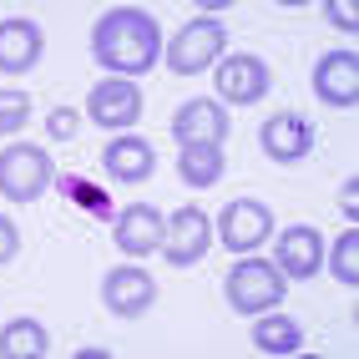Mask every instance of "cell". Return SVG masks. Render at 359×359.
<instances>
[{"label":"cell","instance_id":"obj_13","mask_svg":"<svg viewBox=\"0 0 359 359\" xmlns=\"http://www.w3.org/2000/svg\"><path fill=\"white\" fill-rule=\"evenodd\" d=\"M46 51V36L31 15H11L0 20V71L6 76H20V71H31Z\"/></svg>","mask_w":359,"mask_h":359},{"label":"cell","instance_id":"obj_10","mask_svg":"<svg viewBox=\"0 0 359 359\" xmlns=\"http://www.w3.org/2000/svg\"><path fill=\"white\" fill-rule=\"evenodd\" d=\"M116 228H111V243L122 248L127 258H147V253H157L162 248V233H167V218L157 208H147V203H132V208H122L111 218Z\"/></svg>","mask_w":359,"mask_h":359},{"label":"cell","instance_id":"obj_6","mask_svg":"<svg viewBox=\"0 0 359 359\" xmlns=\"http://www.w3.org/2000/svg\"><path fill=\"white\" fill-rule=\"evenodd\" d=\"M208 243H212V218L203 208H177L162 233V258L177 263V269H193V263H203Z\"/></svg>","mask_w":359,"mask_h":359},{"label":"cell","instance_id":"obj_23","mask_svg":"<svg viewBox=\"0 0 359 359\" xmlns=\"http://www.w3.org/2000/svg\"><path fill=\"white\" fill-rule=\"evenodd\" d=\"M324 15H329L339 31H354V26H359V11L349 6V0H324Z\"/></svg>","mask_w":359,"mask_h":359},{"label":"cell","instance_id":"obj_11","mask_svg":"<svg viewBox=\"0 0 359 359\" xmlns=\"http://www.w3.org/2000/svg\"><path fill=\"white\" fill-rule=\"evenodd\" d=\"M269 61L263 56H248V51H238L228 61H218V97L223 102H263L269 97Z\"/></svg>","mask_w":359,"mask_h":359},{"label":"cell","instance_id":"obj_20","mask_svg":"<svg viewBox=\"0 0 359 359\" xmlns=\"http://www.w3.org/2000/svg\"><path fill=\"white\" fill-rule=\"evenodd\" d=\"M56 187H61V198H66L71 208L91 212V218H102V223H111V218H116V208H111V198H107V187L86 182L81 172H66V177H56Z\"/></svg>","mask_w":359,"mask_h":359},{"label":"cell","instance_id":"obj_9","mask_svg":"<svg viewBox=\"0 0 359 359\" xmlns=\"http://www.w3.org/2000/svg\"><path fill=\"white\" fill-rule=\"evenodd\" d=\"M258 142H263V152H269L273 162H304L309 152H314V122L309 116H299V111H273L269 122H263V132H258Z\"/></svg>","mask_w":359,"mask_h":359},{"label":"cell","instance_id":"obj_21","mask_svg":"<svg viewBox=\"0 0 359 359\" xmlns=\"http://www.w3.org/2000/svg\"><path fill=\"white\" fill-rule=\"evenodd\" d=\"M329 273L339 278V283H359V228H344L339 233V243H334V253H329Z\"/></svg>","mask_w":359,"mask_h":359},{"label":"cell","instance_id":"obj_16","mask_svg":"<svg viewBox=\"0 0 359 359\" xmlns=\"http://www.w3.org/2000/svg\"><path fill=\"white\" fill-rule=\"evenodd\" d=\"M102 167H107L111 182H147L152 167H157V152H152L147 137H116V142H107Z\"/></svg>","mask_w":359,"mask_h":359},{"label":"cell","instance_id":"obj_18","mask_svg":"<svg viewBox=\"0 0 359 359\" xmlns=\"http://www.w3.org/2000/svg\"><path fill=\"white\" fill-rule=\"evenodd\" d=\"M253 344L263 354H299L304 349V329H299V319L269 309V314H258V324H253Z\"/></svg>","mask_w":359,"mask_h":359},{"label":"cell","instance_id":"obj_15","mask_svg":"<svg viewBox=\"0 0 359 359\" xmlns=\"http://www.w3.org/2000/svg\"><path fill=\"white\" fill-rule=\"evenodd\" d=\"M172 137L177 142H208V147H223L228 137V111L218 102H182L177 116H172Z\"/></svg>","mask_w":359,"mask_h":359},{"label":"cell","instance_id":"obj_5","mask_svg":"<svg viewBox=\"0 0 359 359\" xmlns=\"http://www.w3.org/2000/svg\"><path fill=\"white\" fill-rule=\"evenodd\" d=\"M218 238H223V248H233L238 258H243V253H253L258 243L273 238V212L258 198H233L218 212Z\"/></svg>","mask_w":359,"mask_h":359},{"label":"cell","instance_id":"obj_8","mask_svg":"<svg viewBox=\"0 0 359 359\" xmlns=\"http://www.w3.org/2000/svg\"><path fill=\"white\" fill-rule=\"evenodd\" d=\"M102 304L111 309L116 319H142V314L157 304V283H152V273H142V269H132V263H122V269H111V273L102 278Z\"/></svg>","mask_w":359,"mask_h":359},{"label":"cell","instance_id":"obj_17","mask_svg":"<svg viewBox=\"0 0 359 359\" xmlns=\"http://www.w3.org/2000/svg\"><path fill=\"white\" fill-rule=\"evenodd\" d=\"M177 177L187 187H212L223 177V147H208V142H182L177 147Z\"/></svg>","mask_w":359,"mask_h":359},{"label":"cell","instance_id":"obj_26","mask_svg":"<svg viewBox=\"0 0 359 359\" xmlns=\"http://www.w3.org/2000/svg\"><path fill=\"white\" fill-rule=\"evenodd\" d=\"M339 208H344V218H349V223L359 218V193H354V182H344V187H339Z\"/></svg>","mask_w":359,"mask_h":359},{"label":"cell","instance_id":"obj_7","mask_svg":"<svg viewBox=\"0 0 359 359\" xmlns=\"http://www.w3.org/2000/svg\"><path fill=\"white\" fill-rule=\"evenodd\" d=\"M86 116L97 127H107V132H127V127H137V116H142V91L132 81H122V76H107V81L91 86Z\"/></svg>","mask_w":359,"mask_h":359},{"label":"cell","instance_id":"obj_3","mask_svg":"<svg viewBox=\"0 0 359 359\" xmlns=\"http://www.w3.org/2000/svg\"><path fill=\"white\" fill-rule=\"evenodd\" d=\"M223 46H228V26L212 11H198L172 41H167V66H172L177 76H198L203 66H212L223 56Z\"/></svg>","mask_w":359,"mask_h":359},{"label":"cell","instance_id":"obj_12","mask_svg":"<svg viewBox=\"0 0 359 359\" xmlns=\"http://www.w3.org/2000/svg\"><path fill=\"white\" fill-rule=\"evenodd\" d=\"M314 91L324 107H354L359 97V61L354 51H324L314 61Z\"/></svg>","mask_w":359,"mask_h":359},{"label":"cell","instance_id":"obj_22","mask_svg":"<svg viewBox=\"0 0 359 359\" xmlns=\"http://www.w3.org/2000/svg\"><path fill=\"white\" fill-rule=\"evenodd\" d=\"M26 122H31V97L6 86V91H0V137H15Z\"/></svg>","mask_w":359,"mask_h":359},{"label":"cell","instance_id":"obj_14","mask_svg":"<svg viewBox=\"0 0 359 359\" xmlns=\"http://www.w3.org/2000/svg\"><path fill=\"white\" fill-rule=\"evenodd\" d=\"M278 273L283 278H314L319 269H324V238H319V228H309V223H299V228H283L278 233Z\"/></svg>","mask_w":359,"mask_h":359},{"label":"cell","instance_id":"obj_19","mask_svg":"<svg viewBox=\"0 0 359 359\" xmlns=\"http://www.w3.org/2000/svg\"><path fill=\"white\" fill-rule=\"evenodd\" d=\"M46 349H51V334L36 319H11L0 329V359H46Z\"/></svg>","mask_w":359,"mask_h":359},{"label":"cell","instance_id":"obj_1","mask_svg":"<svg viewBox=\"0 0 359 359\" xmlns=\"http://www.w3.org/2000/svg\"><path fill=\"white\" fill-rule=\"evenodd\" d=\"M91 56H97L111 76H142V71H152L162 61V31L147 11L137 6H116L107 11L97 26H91Z\"/></svg>","mask_w":359,"mask_h":359},{"label":"cell","instance_id":"obj_24","mask_svg":"<svg viewBox=\"0 0 359 359\" xmlns=\"http://www.w3.org/2000/svg\"><path fill=\"white\" fill-rule=\"evenodd\" d=\"M46 127H51V137H56V142H66L71 132H76V111H71V107H56L51 116H46Z\"/></svg>","mask_w":359,"mask_h":359},{"label":"cell","instance_id":"obj_25","mask_svg":"<svg viewBox=\"0 0 359 359\" xmlns=\"http://www.w3.org/2000/svg\"><path fill=\"white\" fill-rule=\"evenodd\" d=\"M15 253H20V233H15L11 218H0V263H11Z\"/></svg>","mask_w":359,"mask_h":359},{"label":"cell","instance_id":"obj_4","mask_svg":"<svg viewBox=\"0 0 359 359\" xmlns=\"http://www.w3.org/2000/svg\"><path fill=\"white\" fill-rule=\"evenodd\" d=\"M228 304L238 314H269L273 304H283V273L278 263H263V258H243L228 269Z\"/></svg>","mask_w":359,"mask_h":359},{"label":"cell","instance_id":"obj_2","mask_svg":"<svg viewBox=\"0 0 359 359\" xmlns=\"http://www.w3.org/2000/svg\"><path fill=\"white\" fill-rule=\"evenodd\" d=\"M46 187H56L51 152L36 147V142H11V147L0 152V193L11 203H36Z\"/></svg>","mask_w":359,"mask_h":359}]
</instances>
